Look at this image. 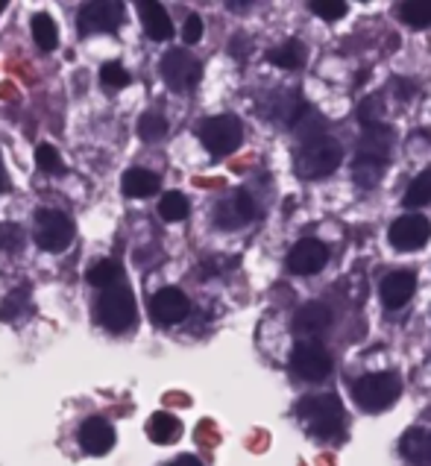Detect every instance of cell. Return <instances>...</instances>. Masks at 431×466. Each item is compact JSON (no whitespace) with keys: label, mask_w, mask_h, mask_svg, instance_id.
<instances>
[{"label":"cell","mask_w":431,"mask_h":466,"mask_svg":"<svg viewBox=\"0 0 431 466\" xmlns=\"http://www.w3.org/2000/svg\"><path fill=\"white\" fill-rule=\"evenodd\" d=\"M291 127H293L296 136L303 138V144L317 141V138L326 136V117H323L320 112H314L312 106H303L300 115L293 117V124H291Z\"/></svg>","instance_id":"obj_21"},{"label":"cell","mask_w":431,"mask_h":466,"mask_svg":"<svg viewBox=\"0 0 431 466\" xmlns=\"http://www.w3.org/2000/svg\"><path fill=\"white\" fill-rule=\"evenodd\" d=\"M414 290H416V276L411 270H396V273L385 276V282H382V302L387 305L390 311H396V309H402V305H405L414 297Z\"/></svg>","instance_id":"obj_15"},{"label":"cell","mask_w":431,"mask_h":466,"mask_svg":"<svg viewBox=\"0 0 431 466\" xmlns=\"http://www.w3.org/2000/svg\"><path fill=\"white\" fill-rule=\"evenodd\" d=\"M24 247V229L18 223H0V249L18 252Z\"/></svg>","instance_id":"obj_35"},{"label":"cell","mask_w":431,"mask_h":466,"mask_svg":"<svg viewBox=\"0 0 431 466\" xmlns=\"http://www.w3.org/2000/svg\"><path fill=\"white\" fill-rule=\"evenodd\" d=\"M402 393V379L399 372L387 370V372H370V376H361L353 384V396L355 402L370 410V414H379V410H387L396 402Z\"/></svg>","instance_id":"obj_2"},{"label":"cell","mask_w":431,"mask_h":466,"mask_svg":"<svg viewBox=\"0 0 431 466\" xmlns=\"http://www.w3.org/2000/svg\"><path fill=\"white\" fill-rule=\"evenodd\" d=\"M385 167H387V162H382V158L355 156V165H353L355 182L361 185V188H375V185H379L382 177H385Z\"/></svg>","instance_id":"obj_23"},{"label":"cell","mask_w":431,"mask_h":466,"mask_svg":"<svg viewBox=\"0 0 431 466\" xmlns=\"http://www.w3.org/2000/svg\"><path fill=\"white\" fill-rule=\"evenodd\" d=\"M394 88H396V97L399 100H411L414 97V86L405 83V79H394Z\"/></svg>","instance_id":"obj_38"},{"label":"cell","mask_w":431,"mask_h":466,"mask_svg":"<svg viewBox=\"0 0 431 466\" xmlns=\"http://www.w3.org/2000/svg\"><path fill=\"white\" fill-rule=\"evenodd\" d=\"M100 83L109 91H118V88H127L132 83V76L120 62H106L100 68Z\"/></svg>","instance_id":"obj_31"},{"label":"cell","mask_w":431,"mask_h":466,"mask_svg":"<svg viewBox=\"0 0 431 466\" xmlns=\"http://www.w3.org/2000/svg\"><path fill=\"white\" fill-rule=\"evenodd\" d=\"M161 76H165V83L173 91H188V88H194L200 83L203 68H200V62L188 50L173 47V50L165 53V59H161Z\"/></svg>","instance_id":"obj_8"},{"label":"cell","mask_w":431,"mask_h":466,"mask_svg":"<svg viewBox=\"0 0 431 466\" xmlns=\"http://www.w3.org/2000/svg\"><path fill=\"white\" fill-rule=\"evenodd\" d=\"M74 220L56 208H45L36 215V244L47 252H62L74 244Z\"/></svg>","instance_id":"obj_6"},{"label":"cell","mask_w":431,"mask_h":466,"mask_svg":"<svg viewBox=\"0 0 431 466\" xmlns=\"http://www.w3.org/2000/svg\"><path fill=\"white\" fill-rule=\"evenodd\" d=\"M200 141L211 156H229L244 141V127L235 115H218L200 124Z\"/></svg>","instance_id":"obj_5"},{"label":"cell","mask_w":431,"mask_h":466,"mask_svg":"<svg viewBox=\"0 0 431 466\" xmlns=\"http://www.w3.org/2000/svg\"><path fill=\"white\" fill-rule=\"evenodd\" d=\"M4 9H6V4H0V12H4Z\"/></svg>","instance_id":"obj_41"},{"label":"cell","mask_w":431,"mask_h":466,"mask_svg":"<svg viewBox=\"0 0 431 466\" xmlns=\"http://www.w3.org/2000/svg\"><path fill=\"white\" fill-rule=\"evenodd\" d=\"M428 203H431V173H420V177L408 185L405 206L416 208V206H428Z\"/></svg>","instance_id":"obj_30"},{"label":"cell","mask_w":431,"mask_h":466,"mask_svg":"<svg viewBox=\"0 0 431 466\" xmlns=\"http://www.w3.org/2000/svg\"><path fill=\"white\" fill-rule=\"evenodd\" d=\"M97 319L106 331H112V335H120V331L136 326L139 309H136V299H132L129 290L127 288L103 290V297L97 299Z\"/></svg>","instance_id":"obj_4"},{"label":"cell","mask_w":431,"mask_h":466,"mask_svg":"<svg viewBox=\"0 0 431 466\" xmlns=\"http://www.w3.org/2000/svg\"><path fill=\"white\" fill-rule=\"evenodd\" d=\"M338 165H341V144L329 136L303 144L300 153H296V173L303 179H323L338 170Z\"/></svg>","instance_id":"obj_3"},{"label":"cell","mask_w":431,"mask_h":466,"mask_svg":"<svg viewBox=\"0 0 431 466\" xmlns=\"http://www.w3.org/2000/svg\"><path fill=\"white\" fill-rule=\"evenodd\" d=\"M120 276H124V270H120V264L112 261V258H106V261H97L94 268L88 270V285L94 288H103V290H109L120 282Z\"/></svg>","instance_id":"obj_25"},{"label":"cell","mask_w":431,"mask_h":466,"mask_svg":"<svg viewBox=\"0 0 431 466\" xmlns=\"http://www.w3.org/2000/svg\"><path fill=\"white\" fill-rule=\"evenodd\" d=\"M170 466H203L200 463V458H194V455H182V458H177Z\"/></svg>","instance_id":"obj_39"},{"label":"cell","mask_w":431,"mask_h":466,"mask_svg":"<svg viewBox=\"0 0 431 466\" xmlns=\"http://www.w3.org/2000/svg\"><path fill=\"white\" fill-rule=\"evenodd\" d=\"M177 434H180V420L168 414V410H156V414L147 420V437H150L153 443H170Z\"/></svg>","instance_id":"obj_22"},{"label":"cell","mask_w":431,"mask_h":466,"mask_svg":"<svg viewBox=\"0 0 431 466\" xmlns=\"http://www.w3.org/2000/svg\"><path fill=\"white\" fill-rule=\"evenodd\" d=\"M399 15L414 30H426V26H431V0H408V4L399 6Z\"/></svg>","instance_id":"obj_26"},{"label":"cell","mask_w":431,"mask_h":466,"mask_svg":"<svg viewBox=\"0 0 431 466\" xmlns=\"http://www.w3.org/2000/svg\"><path fill=\"white\" fill-rule=\"evenodd\" d=\"M267 59H271L276 68L296 71V68H303V62H305V47L296 42V38H291V42H285L282 47L267 53Z\"/></svg>","instance_id":"obj_24"},{"label":"cell","mask_w":431,"mask_h":466,"mask_svg":"<svg viewBox=\"0 0 431 466\" xmlns=\"http://www.w3.org/2000/svg\"><path fill=\"white\" fill-rule=\"evenodd\" d=\"M120 188H124L127 197L132 199H147L159 191V177L153 170H144V167H129L120 179Z\"/></svg>","instance_id":"obj_20"},{"label":"cell","mask_w":431,"mask_h":466,"mask_svg":"<svg viewBox=\"0 0 431 466\" xmlns=\"http://www.w3.org/2000/svg\"><path fill=\"white\" fill-rule=\"evenodd\" d=\"M188 211H191V206H188V197L180 194V191H168L165 197H161V203H159V215L165 218L168 223L185 220Z\"/></svg>","instance_id":"obj_27"},{"label":"cell","mask_w":431,"mask_h":466,"mask_svg":"<svg viewBox=\"0 0 431 466\" xmlns=\"http://www.w3.org/2000/svg\"><path fill=\"white\" fill-rule=\"evenodd\" d=\"M36 162H38V170H45L50 173V177H59L62 173V158L59 153L50 147V144H38V150H36Z\"/></svg>","instance_id":"obj_34"},{"label":"cell","mask_w":431,"mask_h":466,"mask_svg":"<svg viewBox=\"0 0 431 466\" xmlns=\"http://www.w3.org/2000/svg\"><path fill=\"white\" fill-rule=\"evenodd\" d=\"M200 35H203V21H200V15H188L185 30H182L185 45H197V42H200Z\"/></svg>","instance_id":"obj_37"},{"label":"cell","mask_w":431,"mask_h":466,"mask_svg":"<svg viewBox=\"0 0 431 466\" xmlns=\"http://www.w3.org/2000/svg\"><path fill=\"white\" fill-rule=\"evenodd\" d=\"M33 38H36V45L42 47L45 53H50L53 47L59 45L56 24H53V18H50V15H45V12H38V15L33 18Z\"/></svg>","instance_id":"obj_28"},{"label":"cell","mask_w":431,"mask_h":466,"mask_svg":"<svg viewBox=\"0 0 431 466\" xmlns=\"http://www.w3.org/2000/svg\"><path fill=\"white\" fill-rule=\"evenodd\" d=\"M79 446H83L86 455L100 458L106 451H112L115 446V429L103 417H88L79 425Z\"/></svg>","instance_id":"obj_13"},{"label":"cell","mask_w":431,"mask_h":466,"mask_svg":"<svg viewBox=\"0 0 431 466\" xmlns=\"http://www.w3.org/2000/svg\"><path fill=\"white\" fill-rule=\"evenodd\" d=\"M382 115H385V100L382 97H367V100L358 103V121L364 127L382 124Z\"/></svg>","instance_id":"obj_33"},{"label":"cell","mask_w":431,"mask_h":466,"mask_svg":"<svg viewBox=\"0 0 431 466\" xmlns=\"http://www.w3.org/2000/svg\"><path fill=\"white\" fill-rule=\"evenodd\" d=\"M402 458L414 466H431V429H411L402 437Z\"/></svg>","instance_id":"obj_19"},{"label":"cell","mask_w":431,"mask_h":466,"mask_svg":"<svg viewBox=\"0 0 431 466\" xmlns=\"http://www.w3.org/2000/svg\"><path fill=\"white\" fill-rule=\"evenodd\" d=\"M390 244L402 252L420 249L428 244L431 238V223L423 215H402L394 226H390Z\"/></svg>","instance_id":"obj_10"},{"label":"cell","mask_w":431,"mask_h":466,"mask_svg":"<svg viewBox=\"0 0 431 466\" xmlns=\"http://www.w3.org/2000/svg\"><path fill=\"white\" fill-rule=\"evenodd\" d=\"M329 326H332V311L323 302H308L293 317V331H296V335L308 338V340L320 338Z\"/></svg>","instance_id":"obj_14"},{"label":"cell","mask_w":431,"mask_h":466,"mask_svg":"<svg viewBox=\"0 0 431 466\" xmlns=\"http://www.w3.org/2000/svg\"><path fill=\"white\" fill-rule=\"evenodd\" d=\"M255 218V203L241 191L235 194L232 199H226V203L218 206L214 211V223L221 226V229H235V226H244Z\"/></svg>","instance_id":"obj_16"},{"label":"cell","mask_w":431,"mask_h":466,"mask_svg":"<svg viewBox=\"0 0 431 466\" xmlns=\"http://www.w3.org/2000/svg\"><path fill=\"white\" fill-rule=\"evenodd\" d=\"M139 15H141V24H144V33L150 35L153 42H168V38L173 35L170 15H168V9L161 4L144 0V4H139Z\"/></svg>","instance_id":"obj_17"},{"label":"cell","mask_w":431,"mask_h":466,"mask_svg":"<svg viewBox=\"0 0 431 466\" xmlns=\"http://www.w3.org/2000/svg\"><path fill=\"white\" fill-rule=\"evenodd\" d=\"M291 370L303 381H323L332 372V358L317 340H303L291 352Z\"/></svg>","instance_id":"obj_7"},{"label":"cell","mask_w":431,"mask_h":466,"mask_svg":"<svg viewBox=\"0 0 431 466\" xmlns=\"http://www.w3.org/2000/svg\"><path fill=\"white\" fill-rule=\"evenodd\" d=\"M346 4L344 0H314L312 4V12L314 15H320L323 21H338V18H344L346 15Z\"/></svg>","instance_id":"obj_36"},{"label":"cell","mask_w":431,"mask_h":466,"mask_svg":"<svg viewBox=\"0 0 431 466\" xmlns=\"http://www.w3.org/2000/svg\"><path fill=\"white\" fill-rule=\"evenodd\" d=\"M4 188H6V177H4V170H0V194H4Z\"/></svg>","instance_id":"obj_40"},{"label":"cell","mask_w":431,"mask_h":466,"mask_svg":"<svg viewBox=\"0 0 431 466\" xmlns=\"http://www.w3.org/2000/svg\"><path fill=\"white\" fill-rule=\"evenodd\" d=\"M79 35L115 33L124 24V4H86L79 9Z\"/></svg>","instance_id":"obj_9"},{"label":"cell","mask_w":431,"mask_h":466,"mask_svg":"<svg viewBox=\"0 0 431 466\" xmlns=\"http://www.w3.org/2000/svg\"><path fill=\"white\" fill-rule=\"evenodd\" d=\"M300 420L317 437H334L344 429V405L334 393H314L300 402Z\"/></svg>","instance_id":"obj_1"},{"label":"cell","mask_w":431,"mask_h":466,"mask_svg":"<svg viewBox=\"0 0 431 466\" xmlns=\"http://www.w3.org/2000/svg\"><path fill=\"white\" fill-rule=\"evenodd\" d=\"M150 314L156 323L173 326V323H182V319L191 314V302H188V297L180 288H161L150 299Z\"/></svg>","instance_id":"obj_11"},{"label":"cell","mask_w":431,"mask_h":466,"mask_svg":"<svg viewBox=\"0 0 431 466\" xmlns=\"http://www.w3.org/2000/svg\"><path fill=\"white\" fill-rule=\"evenodd\" d=\"M326 261H329V249L320 241H314V238H303V241L293 244V249H291L288 268L296 276H312L326 268Z\"/></svg>","instance_id":"obj_12"},{"label":"cell","mask_w":431,"mask_h":466,"mask_svg":"<svg viewBox=\"0 0 431 466\" xmlns=\"http://www.w3.org/2000/svg\"><path fill=\"white\" fill-rule=\"evenodd\" d=\"M390 147H394V129L385 127V124L364 127L358 156H370V158H382V162H387Z\"/></svg>","instance_id":"obj_18"},{"label":"cell","mask_w":431,"mask_h":466,"mask_svg":"<svg viewBox=\"0 0 431 466\" xmlns=\"http://www.w3.org/2000/svg\"><path fill=\"white\" fill-rule=\"evenodd\" d=\"M165 132H168L165 115H159V112H147V115H141V121H139V136H141L144 141H159V138H165Z\"/></svg>","instance_id":"obj_32"},{"label":"cell","mask_w":431,"mask_h":466,"mask_svg":"<svg viewBox=\"0 0 431 466\" xmlns=\"http://www.w3.org/2000/svg\"><path fill=\"white\" fill-rule=\"evenodd\" d=\"M26 311H30V285H21L18 290H12V294L0 302V317L4 319H18Z\"/></svg>","instance_id":"obj_29"}]
</instances>
